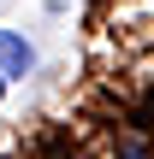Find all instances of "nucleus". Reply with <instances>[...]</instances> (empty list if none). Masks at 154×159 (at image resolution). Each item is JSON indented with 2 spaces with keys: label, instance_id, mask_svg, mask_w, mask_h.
<instances>
[{
  "label": "nucleus",
  "instance_id": "f257e3e1",
  "mask_svg": "<svg viewBox=\"0 0 154 159\" xmlns=\"http://www.w3.org/2000/svg\"><path fill=\"white\" fill-rule=\"evenodd\" d=\"M30 65H36L30 41H24V35H12V30H0V77H24Z\"/></svg>",
  "mask_w": 154,
  "mask_h": 159
},
{
  "label": "nucleus",
  "instance_id": "f03ea898",
  "mask_svg": "<svg viewBox=\"0 0 154 159\" xmlns=\"http://www.w3.org/2000/svg\"><path fill=\"white\" fill-rule=\"evenodd\" d=\"M125 159H148V153H142V148H137V142H125Z\"/></svg>",
  "mask_w": 154,
  "mask_h": 159
},
{
  "label": "nucleus",
  "instance_id": "7ed1b4c3",
  "mask_svg": "<svg viewBox=\"0 0 154 159\" xmlns=\"http://www.w3.org/2000/svg\"><path fill=\"white\" fill-rule=\"evenodd\" d=\"M0 94H6V83H0Z\"/></svg>",
  "mask_w": 154,
  "mask_h": 159
}]
</instances>
